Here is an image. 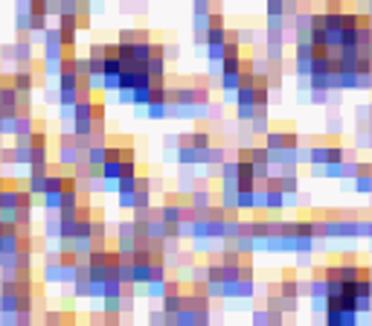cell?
<instances>
[{"label": "cell", "mask_w": 372, "mask_h": 326, "mask_svg": "<svg viewBox=\"0 0 372 326\" xmlns=\"http://www.w3.org/2000/svg\"><path fill=\"white\" fill-rule=\"evenodd\" d=\"M177 306H180V300H177V297H169V300H166V309H169V312H174Z\"/></svg>", "instance_id": "2"}, {"label": "cell", "mask_w": 372, "mask_h": 326, "mask_svg": "<svg viewBox=\"0 0 372 326\" xmlns=\"http://www.w3.org/2000/svg\"><path fill=\"white\" fill-rule=\"evenodd\" d=\"M267 12H270V15H279V12H282V0H270Z\"/></svg>", "instance_id": "1"}]
</instances>
